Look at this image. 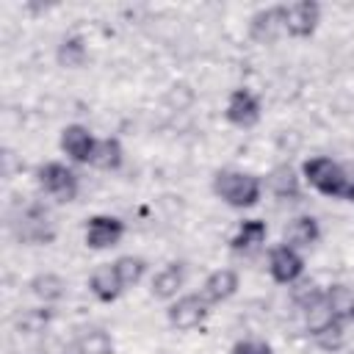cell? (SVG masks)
I'll return each mask as SVG.
<instances>
[{
    "label": "cell",
    "instance_id": "7c38bea8",
    "mask_svg": "<svg viewBox=\"0 0 354 354\" xmlns=\"http://www.w3.org/2000/svg\"><path fill=\"white\" fill-rule=\"evenodd\" d=\"M88 288H91V293H94L100 301H113V299H119V293L124 290V285H122V279H119V274H116L113 266H100V268L91 274Z\"/></svg>",
    "mask_w": 354,
    "mask_h": 354
},
{
    "label": "cell",
    "instance_id": "cb8c5ba5",
    "mask_svg": "<svg viewBox=\"0 0 354 354\" xmlns=\"http://www.w3.org/2000/svg\"><path fill=\"white\" fill-rule=\"evenodd\" d=\"M296 301L301 304V310H318V307H324V290L318 288V285H304V288H299L296 290Z\"/></svg>",
    "mask_w": 354,
    "mask_h": 354
},
{
    "label": "cell",
    "instance_id": "e0dca14e",
    "mask_svg": "<svg viewBox=\"0 0 354 354\" xmlns=\"http://www.w3.org/2000/svg\"><path fill=\"white\" fill-rule=\"evenodd\" d=\"M124 160V149L119 144V138H102L97 141L94 147V155H91V166L97 169H105V171H116Z\"/></svg>",
    "mask_w": 354,
    "mask_h": 354
},
{
    "label": "cell",
    "instance_id": "8992f818",
    "mask_svg": "<svg viewBox=\"0 0 354 354\" xmlns=\"http://www.w3.org/2000/svg\"><path fill=\"white\" fill-rule=\"evenodd\" d=\"M124 221L116 216H91L86 224V246L88 249H111L122 241Z\"/></svg>",
    "mask_w": 354,
    "mask_h": 354
},
{
    "label": "cell",
    "instance_id": "d4e9b609",
    "mask_svg": "<svg viewBox=\"0 0 354 354\" xmlns=\"http://www.w3.org/2000/svg\"><path fill=\"white\" fill-rule=\"evenodd\" d=\"M232 354H271V346L263 340H238L232 346Z\"/></svg>",
    "mask_w": 354,
    "mask_h": 354
},
{
    "label": "cell",
    "instance_id": "7402d4cb",
    "mask_svg": "<svg viewBox=\"0 0 354 354\" xmlns=\"http://www.w3.org/2000/svg\"><path fill=\"white\" fill-rule=\"evenodd\" d=\"M83 61H86V44L80 36H69L58 44V64L61 66L77 69V66H83Z\"/></svg>",
    "mask_w": 354,
    "mask_h": 354
},
{
    "label": "cell",
    "instance_id": "52a82bcc",
    "mask_svg": "<svg viewBox=\"0 0 354 354\" xmlns=\"http://www.w3.org/2000/svg\"><path fill=\"white\" fill-rule=\"evenodd\" d=\"M268 271L279 285H290L304 274V260H301V254L296 249L279 243L268 254Z\"/></svg>",
    "mask_w": 354,
    "mask_h": 354
},
{
    "label": "cell",
    "instance_id": "277c9868",
    "mask_svg": "<svg viewBox=\"0 0 354 354\" xmlns=\"http://www.w3.org/2000/svg\"><path fill=\"white\" fill-rule=\"evenodd\" d=\"M282 8V28L296 36V39H307L315 33L318 22H321V6L313 0H299L290 6H279Z\"/></svg>",
    "mask_w": 354,
    "mask_h": 354
},
{
    "label": "cell",
    "instance_id": "5bb4252c",
    "mask_svg": "<svg viewBox=\"0 0 354 354\" xmlns=\"http://www.w3.org/2000/svg\"><path fill=\"white\" fill-rule=\"evenodd\" d=\"M324 304L332 318L337 321H354V290L346 285H332L324 293Z\"/></svg>",
    "mask_w": 354,
    "mask_h": 354
},
{
    "label": "cell",
    "instance_id": "d6986e66",
    "mask_svg": "<svg viewBox=\"0 0 354 354\" xmlns=\"http://www.w3.org/2000/svg\"><path fill=\"white\" fill-rule=\"evenodd\" d=\"M313 337H315V343H318L321 348H326V351L340 348L343 340H346L343 321H337V318H326V321L315 324V326H313Z\"/></svg>",
    "mask_w": 354,
    "mask_h": 354
},
{
    "label": "cell",
    "instance_id": "ac0fdd59",
    "mask_svg": "<svg viewBox=\"0 0 354 354\" xmlns=\"http://www.w3.org/2000/svg\"><path fill=\"white\" fill-rule=\"evenodd\" d=\"M268 188L279 199H296L299 196V177H296V171L290 166H277L268 174Z\"/></svg>",
    "mask_w": 354,
    "mask_h": 354
},
{
    "label": "cell",
    "instance_id": "4fadbf2b",
    "mask_svg": "<svg viewBox=\"0 0 354 354\" xmlns=\"http://www.w3.org/2000/svg\"><path fill=\"white\" fill-rule=\"evenodd\" d=\"M238 290V274L232 268H218L205 279L202 296L207 301H227L232 293Z\"/></svg>",
    "mask_w": 354,
    "mask_h": 354
},
{
    "label": "cell",
    "instance_id": "ba28073f",
    "mask_svg": "<svg viewBox=\"0 0 354 354\" xmlns=\"http://www.w3.org/2000/svg\"><path fill=\"white\" fill-rule=\"evenodd\" d=\"M227 119L235 127H252L260 119V100L249 88H235L227 100Z\"/></svg>",
    "mask_w": 354,
    "mask_h": 354
},
{
    "label": "cell",
    "instance_id": "2e32d148",
    "mask_svg": "<svg viewBox=\"0 0 354 354\" xmlns=\"http://www.w3.org/2000/svg\"><path fill=\"white\" fill-rule=\"evenodd\" d=\"M282 30V8H266V11H257L252 17V36L257 41H274L277 33Z\"/></svg>",
    "mask_w": 354,
    "mask_h": 354
},
{
    "label": "cell",
    "instance_id": "603a6c76",
    "mask_svg": "<svg viewBox=\"0 0 354 354\" xmlns=\"http://www.w3.org/2000/svg\"><path fill=\"white\" fill-rule=\"evenodd\" d=\"M113 268H116V274H119L122 285H124V288H130V285L141 282V277H144V271H147V263H144L141 257L124 254V257H119V260L113 263Z\"/></svg>",
    "mask_w": 354,
    "mask_h": 354
},
{
    "label": "cell",
    "instance_id": "6da1fadb",
    "mask_svg": "<svg viewBox=\"0 0 354 354\" xmlns=\"http://www.w3.org/2000/svg\"><path fill=\"white\" fill-rule=\"evenodd\" d=\"M301 174L324 196H337V199L354 202V174H348L337 160H332L326 155H315V158L304 160Z\"/></svg>",
    "mask_w": 354,
    "mask_h": 354
},
{
    "label": "cell",
    "instance_id": "9c48e42d",
    "mask_svg": "<svg viewBox=\"0 0 354 354\" xmlns=\"http://www.w3.org/2000/svg\"><path fill=\"white\" fill-rule=\"evenodd\" d=\"M94 136L88 133V127L83 124H66L61 130V149L75 160V163H91V155H94Z\"/></svg>",
    "mask_w": 354,
    "mask_h": 354
},
{
    "label": "cell",
    "instance_id": "44dd1931",
    "mask_svg": "<svg viewBox=\"0 0 354 354\" xmlns=\"http://www.w3.org/2000/svg\"><path fill=\"white\" fill-rule=\"evenodd\" d=\"M75 348H77V354H113V340L102 329H88L77 337Z\"/></svg>",
    "mask_w": 354,
    "mask_h": 354
},
{
    "label": "cell",
    "instance_id": "5b68a950",
    "mask_svg": "<svg viewBox=\"0 0 354 354\" xmlns=\"http://www.w3.org/2000/svg\"><path fill=\"white\" fill-rule=\"evenodd\" d=\"M169 324L180 332H188V329H196L205 318H207V299L199 296V293H188V296H180L171 307H169Z\"/></svg>",
    "mask_w": 354,
    "mask_h": 354
},
{
    "label": "cell",
    "instance_id": "30bf717a",
    "mask_svg": "<svg viewBox=\"0 0 354 354\" xmlns=\"http://www.w3.org/2000/svg\"><path fill=\"white\" fill-rule=\"evenodd\" d=\"M321 230H318V221L313 216H296L293 221H288L282 238H285V246L290 249H304V246H313L318 241Z\"/></svg>",
    "mask_w": 354,
    "mask_h": 354
},
{
    "label": "cell",
    "instance_id": "3957f363",
    "mask_svg": "<svg viewBox=\"0 0 354 354\" xmlns=\"http://www.w3.org/2000/svg\"><path fill=\"white\" fill-rule=\"evenodd\" d=\"M36 183L44 194H50L58 202H72L77 196V174L66 169L64 163H44L36 169Z\"/></svg>",
    "mask_w": 354,
    "mask_h": 354
},
{
    "label": "cell",
    "instance_id": "ffe728a7",
    "mask_svg": "<svg viewBox=\"0 0 354 354\" xmlns=\"http://www.w3.org/2000/svg\"><path fill=\"white\" fill-rule=\"evenodd\" d=\"M30 290H33V296H39L41 301H58V299H64V293H66V282L58 277V274H39V277H33L30 279Z\"/></svg>",
    "mask_w": 354,
    "mask_h": 354
},
{
    "label": "cell",
    "instance_id": "7a4b0ae2",
    "mask_svg": "<svg viewBox=\"0 0 354 354\" xmlns=\"http://www.w3.org/2000/svg\"><path fill=\"white\" fill-rule=\"evenodd\" d=\"M213 191L230 207H252V205H257V199L263 194V183H260V177H254L249 171L227 169L213 177Z\"/></svg>",
    "mask_w": 354,
    "mask_h": 354
},
{
    "label": "cell",
    "instance_id": "8fae6325",
    "mask_svg": "<svg viewBox=\"0 0 354 354\" xmlns=\"http://www.w3.org/2000/svg\"><path fill=\"white\" fill-rule=\"evenodd\" d=\"M183 282H185V266L183 263H169L163 271L155 274L149 290H152L155 299H174L177 290L183 288Z\"/></svg>",
    "mask_w": 354,
    "mask_h": 354
},
{
    "label": "cell",
    "instance_id": "9a60e30c",
    "mask_svg": "<svg viewBox=\"0 0 354 354\" xmlns=\"http://www.w3.org/2000/svg\"><path fill=\"white\" fill-rule=\"evenodd\" d=\"M266 221H260V218H246V221H241V227H238V232L230 238V246L235 249V252H246V249H254V246H260L263 241H266Z\"/></svg>",
    "mask_w": 354,
    "mask_h": 354
}]
</instances>
